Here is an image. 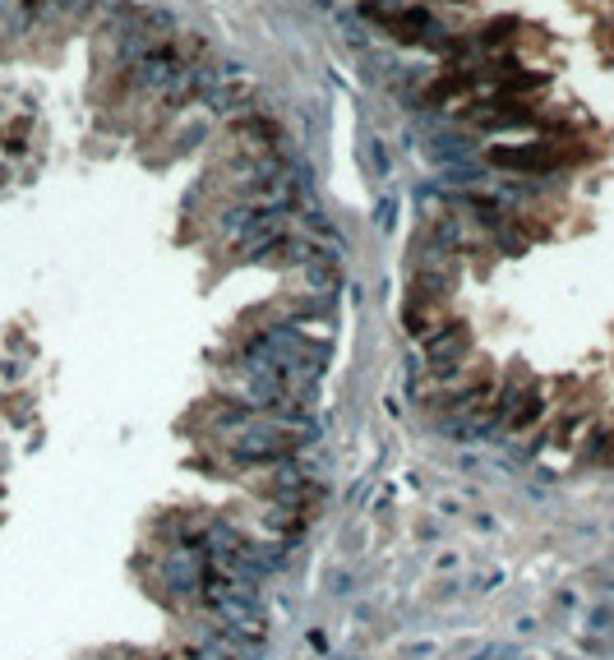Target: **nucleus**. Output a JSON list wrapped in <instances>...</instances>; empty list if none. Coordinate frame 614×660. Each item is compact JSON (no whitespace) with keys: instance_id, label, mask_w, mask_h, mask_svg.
Segmentation results:
<instances>
[{"instance_id":"nucleus-4","label":"nucleus","mask_w":614,"mask_h":660,"mask_svg":"<svg viewBox=\"0 0 614 660\" xmlns=\"http://www.w3.org/2000/svg\"><path fill=\"white\" fill-rule=\"evenodd\" d=\"M393 213H398V204H388V199H384V204H379V208H374V217H379V227H388V222H393Z\"/></svg>"},{"instance_id":"nucleus-3","label":"nucleus","mask_w":614,"mask_h":660,"mask_svg":"<svg viewBox=\"0 0 614 660\" xmlns=\"http://www.w3.org/2000/svg\"><path fill=\"white\" fill-rule=\"evenodd\" d=\"M361 153H365V167H370L374 180H384L388 171H393V157H388V144H384V139H365Z\"/></svg>"},{"instance_id":"nucleus-1","label":"nucleus","mask_w":614,"mask_h":660,"mask_svg":"<svg viewBox=\"0 0 614 660\" xmlns=\"http://www.w3.org/2000/svg\"><path fill=\"white\" fill-rule=\"evenodd\" d=\"M462 351H467V328H462V324H448V328H439V333L430 337L425 356H430L434 365H444V360L462 356Z\"/></svg>"},{"instance_id":"nucleus-2","label":"nucleus","mask_w":614,"mask_h":660,"mask_svg":"<svg viewBox=\"0 0 614 660\" xmlns=\"http://www.w3.org/2000/svg\"><path fill=\"white\" fill-rule=\"evenodd\" d=\"M176 74H181V70H176V60H171L167 51H153V56H144L139 65H134V79L148 84V88H153V84H171Z\"/></svg>"}]
</instances>
